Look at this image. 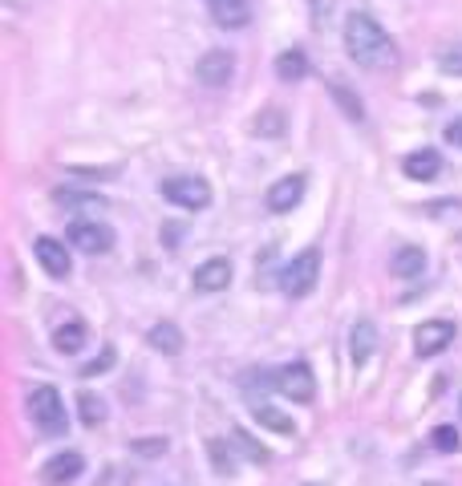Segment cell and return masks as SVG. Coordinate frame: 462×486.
Segmentation results:
<instances>
[{
  "instance_id": "21",
  "label": "cell",
  "mask_w": 462,
  "mask_h": 486,
  "mask_svg": "<svg viewBox=\"0 0 462 486\" xmlns=\"http://www.w3.org/2000/svg\"><path fill=\"white\" fill-rule=\"evenodd\" d=\"M77 413H81V421L94 429V426H102V421H106V401L94 397V393H81V397H77Z\"/></svg>"
},
{
  "instance_id": "18",
  "label": "cell",
  "mask_w": 462,
  "mask_h": 486,
  "mask_svg": "<svg viewBox=\"0 0 462 486\" xmlns=\"http://www.w3.org/2000/svg\"><path fill=\"white\" fill-rule=\"evenodd\" d=\"M349 341H353V344H349V349H353V361L361 365L369 353H373V341H377L373 320H357V324H353V333H349Z\"/></svg>"
},
{
  "instance_id": "28",
  "label": "cell",
  "mask_w": 462,
  "mask_h": 486,
  "mask_svg": "<svg viewBox=\"0 0 462 486\" xmlns=\"http://www.w3.org/2000/svg\"><path fill=\"white\" fill-rule=\"evenodd\" d=\"M110 365H114V349H102V357H97V361H89L86 369H81V377H97V373H106Z\"/></svg>"
},
{
  "instance_id": "22",
  "label": "cell",
  "mask_w": 462,
  "mask_h": 486,
  "mask_svg": "<svg viewBox=\"0 0 462 486\" xmlns=\"http://www.w3.org/2000/svg\"><path fill=\"white\" fill-rule=\"evenodd\" d=\"M256 421H260V426H268V429H276V434H296V429H292V418H284V413H276L272 410V405H256Z\"/></svg>"
},
{
  "instance_id": "6",
  "label": "cell",
  "mask_w": 462,
  "mask_h": 486,
  "mask_svg": "<svg viewBox=\"0 0 462 486\" xmlns=\"http://www.w3.org/2000/svg\"><path fill=\"white\" fill-rule=\"evenodd\" d=\"M69 243H73L81 256H106L114 248V231L106 223H94V220H81L69 228Z\"/></svg>"
},
{
  "instance_id": "11",
  "label": "cell",
  "mask_w": 462,
  "mask_h": 486,
  "mask_svg": "<svg viewBox=\"0 0 462 486\" xmlns=\"http://www.w3.org/2000/svg\"><path fill=\"white\" fill-rule=\"evenodd\" d=\"M81 470H86V458L77 454V450H65V454H53L45 467H41V482L65 486V482H73Z\"/></svg>"
},
{
  "instance_id": "4",
  "label": "cell",
  "mask_w": 462,
  "mask_h": 486,
  "mask_svg": "<svg viewBox=\"0 0 462 486\" xmlns=\"http://www.w3.org/2000/svg\"><path fill=\"white\" fill-rule=\"evenodd\" d=\"M158 191H163V199H171L174 207H187V211H203L212 203V187H207V179H199V174H171V179L158 182Z\"/></svg>"
},
{
  "instance_id": "17",
  "label": "cell",
  "mask_w": 462,
  "mask_h": 486,
  "mask_svg": "<svg viewBox=\"0 0 462 486\" xmlns=\"http://www.w3.org/2000/svg\"><path fill=\"white\" fill-rule=\"evenodd\" d=\"M308 73V58L300 53V49H284L276 58V77L280 81H304Z\"/></svg>"
},
{
  "instance_id": "13",
  "label": "cell",
  "mask_w": 462,
  "mask_h": 486,
  "mask_svg": "<svg viewBox=\"0 0 462 486\" xmlns=\"http://www.w3.org/2000/svg\"><path fill=\"white\" fill-rule=\"evenodd\" d=\"M227 284H231V264L223 256L195 267V292H223Z\"/></svg>"
},
{
  "instance_id": "12",
  "label": "cell",
  "mask_w": 462,
  "mask_h": 486,
  "mask_svg": "<svg viewBox=\"0 0 462 486\" xmlns=\"http://www.w3.org/2000/svg\"><path fill=\"white\" fill-rule=\"evenodd\" d=\"M207 9H212L215 25H223V29L251 25V0H207Z\"/></svg>"
},
{
  "instance_id": "31",
  "label": "cell",
  "mask_w": 462,
  "mask_h": 486,
  "mask_svg": "<svg viewBox=\"0 0 462 486\" xmlns=\"http://www.w3.org/2000/svg\"><path fill=\"white\" fill-rule=\"evenodd\" d=\"M422 486H443V482H422Z\"/></svg>"
},
{
  "instance_id": "19",
  "label": "cell",
  "mask_w": 462,
  "mask_h": 486,
  "mask_svg": "<svg viewBox=\"0 0 462 486\" xmlns=\"http://www.w3.org/2000/svg\"><path fill=\"white\" fill-rule=\"evenodd\" d=\"M53 344H58V353H77V349L86 344V324L81 320L61 324L58 333H53Z\"/></svg>"
},
{
  "instance_id": "7",
  "label": "cell",
  "mask_w": 462,
  "mask_h": 486,
  "mask_svg": "<svg viewBox=\"0 0 462 486\" xmlns=\"http://www.w3.org/2000/svg\"><path fill=\"white\" fill-rule=\"evenodd\" d=\"M33 251H37V264L45 267V276L69 280V272H73V256H69V248L61 243V239L37 235V239H33Z\"/></svg>"
},
{
  "instance_id": "5",
  "label": "cell",
  "mask_w": 462,
  "mask_h": 486,
  "mask_svg": "<svg viewBox=\"0 0 462 486\" xmlns=\"http://www.w3.org/2000/svg\"><path fill=\"white\" fill-rule=\"evenodd\" d=\"M276 390L284 393V397H292L296 405H308V401L317 397V377H312V369H308L304 361L284 365V369L276 373Z\"/></svg>"
},
{
  "instance_id": "10",
  "label": "cell",
  "mask_w": 462,
  "mask_h": 486,
  "mask_svg": "<svg viewBox=\"0 0 462 486\" xmlns=\"http://www.w3.org/2000/svg\"><path fill=\"white\" fill-rule=\"evenodd\" d=\"M300 199H304V174H284V179H276V182L268 187V195H264L268 211H276V215L292 211Z\"/></svg>"
},
{
  "instance_id": "15",
  "label": "cell",
  "mask_w": 462,
  "mask_h": 486,
  "mask_svg": "<svg viewBox=\"0 0 462 486\" xmlns=\"http://www.w3.org/2000/svg\"><path fill=\"white\" fill-rule=\"evenodd\" d=\"M394 276H402V280H414V276H422L426 272V251L422 248H414V243H402V248L394 251Z\"/></svg>"
},
{
  "instance_id": "16",
  "label": "cell",
  "mask_w": 462,
  "mask_h": 486,
  "mask_svg": "<svg viewBox=\"0 0 462 486\" xmlns=\"http://www.w3.org/2000/svg\"><path fill=\"white\" fill-rule=\"evenodd\" d=\"M146 341H150V349H158V353H183V333H179L171 320L154 324L150 333H146Z\"/></svg>"
},
{
  "instance_id": "14",
  "label": "cell",
  "mask_w": 462,
  "mask_h": 486,
  "mask_svg": "<svg viewBox=\"0 0 462 486\" xmlns=\"http://www.w3.org/2000/svg\"><path fill=\"white\" fill-rule=\"evenodd\" d=\"M402 171H405V179H418V182H426V179H434V174L443 171V154L438 150H414V154H405L402 158Z\"/></svg>"
},
{
  "instance_id": "3",
  "label": "cell",
  "mask_w": 462,
  "mask_h": 486,
  "mask_svg": "<svg viewBox=\"0 0 462 486\" xmlns=\"http://www.w3.org/2000/svg\"><path fill=\"white\" fill-rule=\"evenodd\" d=\"M317 280H320V251L317 248H304L284 272H280V288H284V296H292V300L312 292Z\"/></svg>"
},
{
  "instance_id": "26",
  "label": "cell",
  "mask_w": 462,
  "mask_h": 486,
  "mask_svg": "<svg viewBox=\"0 0 462 486\" xmlns=\"http://www.w3.org/2000/svg\"><path fill=\"white\" fill-rule=\"evenodd\" d=\"M251 130L256 134H280L284 130V114H280V110H264V114L251 122Z\"/></svg>"
},
{
  "instance_id": "8",
  "label": "cell",
  "mask_w": 462,
  "mask_h": 486,
  "mask_svg": "<svg viewBox=\"0 0 462 486\" xmlns=\"http://www.w3.org/2000/svg\"><path fill=\"white\" fill-rule=\"evenodd\" d=\"M231 73H235V58H231L227 49H207V53L195 61V77H199L203 86H212V89L227 86Z\"/></svg>"
},
{
  "instance_id": "24",
  "label": "cell",
  "mask_w": 462,
  "mask_h": 486,
  "mask_svg": "<svg viewBox=\"0 0 462 486\" xmlns=\"http://www.w3.org/2000/svg\"><path fill=\"white\" fill-rule=\"evenodd\" d=\"M438 69H443V73L462 77V45H446L443 53H438Z\"/></svg>"
},
{
  "instance_id": "1",
  "label": "cell",
  "mask_w": 462,
  "mask_h": 486,
  "mask_svg": "<svg viewBox=\"0 0 462 486\" xmlns=\"http://www.w3.org/2000/svg\"><path fill=\"white\" fill-rule=\"evenodd\" d=\"M345 49H349V58L366 69H389L397 61V49L389 41V33L369 12H353L345 20Z\"/></svg>"
},
{
  "instance_id": "2",
  "label": "cell",
  "mask_w": 462,
  "mask_h": 486,
  "mask_svg": "<svg viewBox=\"0 0 462 486\" xmlns=\"http://www.w3.org/2000/svg\"><path fill=\"white\" fill-rule=\"evenodd\" d=\"M29 413H33V421H37V426L45 429L49 438L65 434V426H69V418H65V401H61V393L53 390V385H37V390L29 393Z\"/></svg>"
},
{
  "instance_id": "27",
  "label": "cell",
  "mask_w": 462,
  "mask_h": 486,
  "mask_svg": "<svg viewBox=\"0 0 462 486\" xmlns=\"http://www.w3.org/2000/svg\"><path fill=\"white\" fill-rule=\"evenodd\" d=\"M207 450H212L215 470H219V474H235V462H231V454H227V450H223V442H219V438H212V442H207Z\"/></svg>"
},
{
  "instance_id": "29",
  "label": "cell",
  "mask_w": 462,
  "mask_h": 486,
  "mask_svg": "<svg viewBox=\"0 0 462 486\" xmlns=\"http://www.w3.org/2000/svg\"><path fill=\"white\" fill-rule=\"evenodd\" d=\"M138 454H163L166 450V438H150V442H135Z\"/></svg>"
},
{
  "instance_id": "9",
  "label": "cell",
  "mask_w": 462,
  "mask_h": 486,
  "mask_svg": "<svg viewBox=\"0 0 462 486\" xmlns=\"http://www.w3.org/2000/svg\"><path fill=\"white\" fill-rule=\"evenodd\" d=\"M450 341H454V324H450V320H426V324H418V328H414V349H418V357H438V353H446V349H450Z\"/></svg>"
},
{
  "instance_id": "30",
  "label": "cell",
  "mask_w": 462,
  "mask_h": 486,
  "mask_svg": "<svg viewBox=\"0 0 462 486\" xmlns=\"http://www.w3.org/2000/svg\"><path fill=\"white\" fill-rule=\"evenodd\" d=\"M446 143L450 146H462V118H454V122H446Z\"/></svg>"
},
{
  "instance_id": "20",
  "label": "cell",
  "mask_w": 462,
  "mask_h": 486,
  "mask_svg": "<svg viewBox=\"0 0 462 486\" xmlns=\"http://www.w3.org/2000/svg\"><path fill=\"white\" fill-rule=\"evenodd\" d=\"M333 97H337V105L341 110H345V118H353V122H361V118H366V105H361V97L353 94V89L345 86V81H333Z\"/></svg>"
},
{
  "instance_id": "25",
  "label": "cell",
  "mask_w": 462,
  "mask_h": 486,
  "mask_svg": "<svg viewBox=\"0 0 462 486\" xmlns=\"http://www.w3.org/2000/svg\"><path fill=\"white\" fill-rule=\"evenodd\" d=\"M231 438H235V446H240V450H243V454H248V458H251V462H268V458H272V454H268V450H264V446H260V442H251V438H248V434H243V429H235V434H231Z\"/></svg>"
},
{
  "instance_id": "23",
  "label": "cell",
  "mask_w": 462,
  "mask_h": 486,
  "mask_svg": "<svg viewBox=\"0 0 462 486\" xmlns=\"http://www.w3.org/2000/svg\"><path fill=\"white\" fill-rule=\"evenodd\" d=\"M430 442H434V450H443V454H450V450L462 446V438H458V429H454V426H438L430 434Z\"/></svg>"
}]
</instances>
